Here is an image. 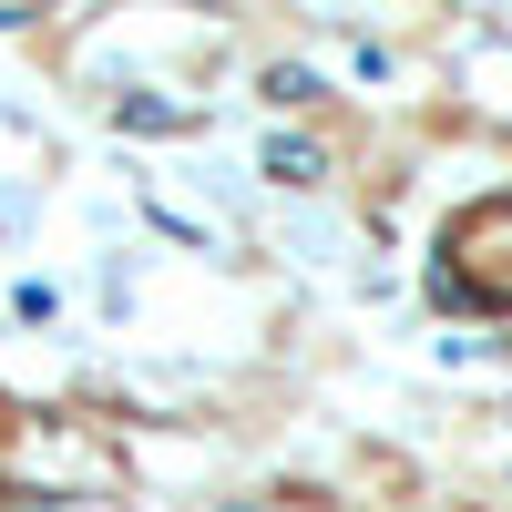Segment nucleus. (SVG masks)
<instances>
[{"instance_id": "obj_1", "label": "nucleus", "mask_w": 512, "mask_h": 512, "mask_svg": "<svg viewBox=\"0 0 512 512\" xmlns=\"http://www.w3.org/2000/svg\"><path fill=\"white\" fill-rule=\"evenodd\" d=\"M267 175H277V185H318L328 164H318V144H267Z\"/></svg>"}, {"instance_id": "obj_2", "label": "nucleus", "mask_w": 512, "mask_h": 512, "mask_svg": "<svg viewBox=\"0 0 512 512\" xmlns=\"http://www.w3.org/2000/svg\"><path fill=\"white\" fill-rule=\"evenodd\" d=\"M123 123H134V134H175L185 113H175V103H144V93H134V103H123Z\"/></svg>"}]
</instances>
